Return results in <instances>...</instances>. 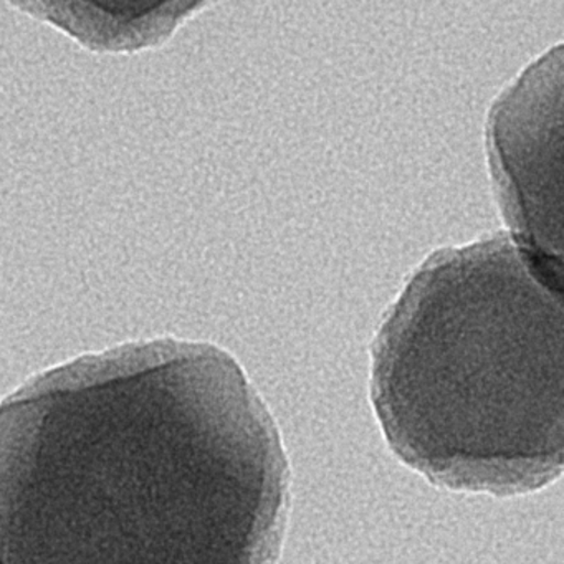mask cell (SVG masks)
<instances>
[{
  "instance_id": "6da1fadb",
  "label": "cell",
  "mask_w": 564,
  "mask_h": 564,
  "mask_svg": "<svg viewBox=\"0 0 564 564\" xmlns=\"http://www.w3.org/2000/svg\"><path fill=\"white\" fill-rule=\"evenodd\" d=\"M290 462L229 352L158 338L0 401V564H276Z\"/></svg>"
},
{
  "instance_id": "7a4b0ae2",
  "label": "cell",
  "mask_w": 564,
  "mask_h": 564,
  "mask_svg": "<svg viewBox=\"0 0 564 564\" xmlns=\"http://www.w3.org/2000/svg\"><path fill=\"white\" fill-rule=\"evenodd\" d=\"M563 267L497 234L415 270L372 343V408L435 487L533 494L563 471Z\"/></svg>"
},
{
  "instance_id": "3957f363",
  "label": "cell",
  "mask_w": 564,
  "mask_h": 564,
  "mask_svg": "<svg viewBox=\"0 0 564 564\" xmlns=\"http://www.w3.org/2000/svg\"><path fill=\"white\" fill-rule=\"evenodd\" d=\"M487 147L510 239L563 267V48L534 62L498 98Z\"/></svg>"
}]
</instances>
